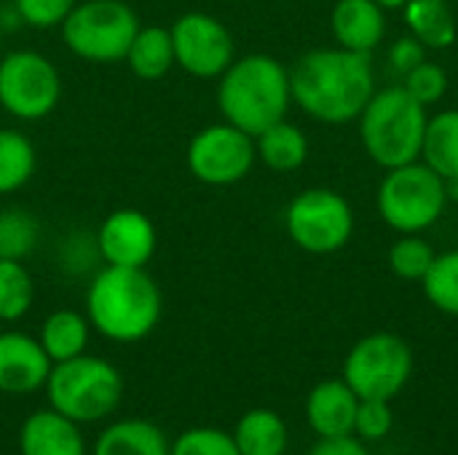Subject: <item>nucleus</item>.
<instances>
[{"instance_id":"nucleus-1","label":"nucleus","mask_w":458,"mask_h":455,"mask_svg":"<svg viewBox=\"0 0 458 455\" xmlns=\"http://www.w3.org/2000/svg\"><path fill=\"white\" fill-rule=\"evenodd\" d=\"M293 102L322 123H349L360 118L376 94L370 54L349 48H317L290 67Z\"/></svg>"},{"instance_id":"nucleus-2","label":"nucleus","mask_w":458,"mask_h":455,"mask_svg":"<svg viewBox=\"0 0 458 455\" xmlns=\"http://www.w3.org/2000/svg\"><path fill=\"white\" fill-rule=\"evenodd\" d=\"M86 319L113 343H137L161 319V290L145 268L105 265L89 282Z\"/></svg>"},{"instance_id":"nucleus-3","label":"nucleus","mask_w":458,"mask_h":455,"mask_svg":"<svg viewBox=\"0 0 458 455\" xmlns=\"http://www.w3.org/2000/svg\"><path fill=\"white\" fill-rule=\"evenodd\" d=\"M293 102L290 70L268 54H247L233 59L220 75L217 107L225 123L258 137L268 126L284 121Z\"/></svg>"},{"instance_id":"nucleus-4","label":"nucleus","mask_w":458,"mask_h":455,"mask_svg":"<svg viewBox=\"0 0 458 455\" xmlns=\"http://www.w3.org/2000/svg\"><path fill=\"white\" fill-rule=\"evenodd\" d=\"M427 121V107L403 86L381 88L360 113L362 147L384 169L419 161Z\"/></svg>"},{"instance_id":"nucleus-5","label":"nucleus","mask_w":458,"mask_h":455,"mask_svg":"<svg viewBox=\"0 0 458 455\" xmlns=\"http://www.w3.org/2000/svg\"><path fill=\"white\" fill-rule=\"evenodd\" d=\"M46 394L51 408L64 418L75 424H97L118 408L123 397V378L110 362L81 354L51 367Z\"/></svg>"},{"instance_id":"nucleus-6","label":"nucleus","mask_w":458,"mask_h":455,"mask_svg":"<svg viewBox=\"0 0 458 455\" xmlns=\"http://www.w3.org/2000/svg\"><path fill=\"white\" fill-rule=\"evenodd\" d=\"M445 206V180L424 161L386 169L378 188V215L392 231L421 233L443 217Z\"/></svg>"},{"instance_id":"nucleus-7","label":"nucleus","mask_w":458,"mask_h":455,"mask_svg":"<svg viewBox=\"0 0 458 455\" xmlns=\"http://www.w3.org/2000/svg\"><path fill=\"white\" fill-rule=\"evenodd\" d=\"M59 27L64 46L75 56L107 64L126 59L140 19L123 0H81Z\"/></svg>"},{"instance_id":"nucleus-8","label":"nucleus","mask_w":458,"mask_h":455,"mask_svg":"<svg viewBox=\"0 0 458 455\" xmlns=\"http://www.w3.org/2000/svg\"><path fill=\"white\" fill-rule=\"evenodd\" d=\"M413 375L411 346L392 333H373L354 343L344 362V381L360 400L392 402Z\"/></svg>"},{"instance_id":"nucleus-9","label":"nucleus","mask_w":458,"mask_h":455,"mask_svg":"<svg viewBox=\"0 0 458 455\" xmlns=\"http://www.w3.org/2000/svg\"><path fill=\"white\" fill-rule=\"evenodd\" d=\"M62 99L56 64L38 51H11L0 59V107L19 121H40Z\"/></svg>"},{"instance_id":"nucleus-10","label":"nucleus","mask_w":458,"mask_h":455,"mask_svg":"<svg viewBox=\"0 0 458 455\" xmlns=\"http://www.w3.org/2000/svg\"><path fill=\"white\" fill-rule=\"evenodd\" d=\"M284 225L303 252L330 255L349 244L354 233V212L341 193L330 188H309L290 201Z\"/></svg>"},{"instance_id":"nucleus-11","label":"nucleus","mask_w":458,"mask_h":455,"mask_svg":"<svg viewBox=\"0 0 458 455\" xmlns=\"http://www.w3.org/2000/svg\"><path fill=\"white\" fill-rule=\"evenodd\" d=\"M255 161H258L255 137L225 121L196 131L185 150L188 172L199 182L215 188L242 182L252 172Z\"/></svg>"},{"instance_id":"nucleus-12","label":"nucleus","mask_w":458,"mask_h":455,"mask_svg":"<svg viewBox=\"0 0 458 455\" xmlns=\"http://www.w3.org/2000/svg\"><path fill=\"white\" fill-rule=\"evenodd\" d=\"M174 64L193 78H220L233 62V35L228 27L204 11L182 13L172 27Z\"/></svg>"},{"instance_id":"nucleus-13","label":"nucleus","mask_w":458,"mask_h":455,"mask_svg":"<svg viewBox=\"0 0 458 455\" xmlns=\"http://www.w3.org/2000/svg\"><path fill=\"white\" fill-rule=\"evenodd\" d=\"M94 239L105 265H123V268H145L156 255V244H158L153 220L140 209L110 212L102 220Z\"/></svg>"},{"instance_id":"nucleus-14","label":"nucleus","mask_w":458,"mask_h":455,"mask_svg":"<svg viewBox=\"0 0 458 455\" xmlns=\"http://www.w3.org/2000/svg\"><path fill=\"white\" fill-rule=\"evenodd\" d=\"M51 359L40 341L27 333H0V392L3 394H32L46 386Z\"/></svg>"},{"instance_id":"nucleus-15","label":"nucleus","mask_w":458,"mask_h":455,"mask_svg":"<svg viewBox=\"0 0 458 455\" xmlns=\"http://www.w3.org/2000/svg\"><path fill=\"white\" fill-rule=\"evenodd\" d=\"M360 397L341 381H322L306 397V421L319 440L354 434Z\"/></svg>"},{"instance_id":"nucleus-16","label":"nucleus","mask_w":458,"mask_h":455,"mask_svg":"<svg viewBox=\"0 0 458 455\" xmlns=\"http://www.w3.org/2000/svg\"><path fill=\"white\" fill-rule=\"evenodd\" d=\"M21 455H86V442L81 424L64 418L62 413L38 410L32 413L19 432Z\"/></svg>"},{"instance_id":"nucleus-17","label":"nucleus","mask_w":458,"mask_h":455,"mask_svg":"<svg viewBox=\"0 0 458 455\" xmlns=\"http://www.w3.org/2000/svg\"><path fill=\"white\" fill-rule=\"evenodd\" d=\"M330 27L341 48L370 54L386 35V11L373 0H338Z\"/></svg>"},{"instance_id":"nucleus-18","label":"nucleus","mask_w":458,"mask_h":455,"mask_svg":"<svg viewBox=\"0 0 458 455\" xmlns=\"http://www.w3.org/2000/svg\"><path fill=\"white\" fill-rule=\"evenodd\" d=\"M91 455H169V440L156 424L126 418L110 424L97 437Z\"/></svg>"},{"instance_id":"nucleus-19","label":"nucleus","mask_w":458,"mask_h":455,"mask_svg":"<svg viewBox=\"0 0 458 455\" xmlns=\"http://www.w3.org/2000/svg\"><path fill=\"white\" fill-rule=\"evenodd\" d=\"M233 442L242 455H284L290 432L279 413L255 408L236 421Z\"/></svg>"},{"instance_id":"nucleus-20","label":"nucleus","mask_w":458,"mask_h":455,"mask_svg":"<svg viewBox=\"0 0 458 455\" xmlns=\"http://www.w3.org/2000/svg\"><path fill=\"white\" fill-rule=\"evenodd\" d=\"M89 333H91V324L83 314L59 308V311L48 314V319L40 327L38 341H40L43 351L48 354L51 365H59V362L86 354Z\"/></svg>"},{"instance_id":"nucleus-21","label":"nucleus","mask_w":458,"mask_h":455,"mask_svg":"<svg viewBox=\"0 0 458 455\" xmlns=\"http://www.w3.org/2000/svg\"><path fill=\"white\" fill-rule=\"evenodd\" d=\"M126 64L129 70L142 78V80H158L174 67V46H172V32L169 27H142L137 29L129 51H126Z\"/></svg>"},{"instance_id":"nucleus-22","label":"nucleus","mask_w":458,"mask_h":455,"mask_svg":"<svg viewBox=\"0 0 458 455\" xmlns=\"http://www.w3.org/2000/svg\"><path fill=\"white\" fill-rule=\"evenodd\" d=\"M255 150L258 158L271 169V172H295L306 164L309 158V137L290 123L287 118L268 126L255 137Z\"/></svg>"},{"instance_id":"nucleus-23","label":"nucleus","mask_w":458,"mask_h":455,"mask_svg":"<svg viewBox=\"0 0 458 455\" xmlns=\"http://www.w3.org/2000/svg\"><path fill=\"white\" fill-rule=\"evenodd\" d=\"M405 24L424 48H448L456 43V16L445 0H408Z\"/></svg>"},{"instance_id":"nucleus-24","label":"nucleus","mask_w":458,"mask_h":455,"mask_svg":"<svg viewBox=\"0 0 458 455\" xmlns=\"http://www.w3.org/2000/svg\"><path fill=\"white\" fill-rule=\"evenodd\" d=\"M421 158L443 180L458 177V110H443L427 121Z\"/></svg>"},{"instance_id":"nucleus-25","label":"nucleus","mask_w":458,"mask_h":455,"mask_svg":"<svg viewBox=\"0 0 458 455\" xmlns=\"http://www.w3.org/2000/svg\"><path fill=\"white\" fill-rule=\"evenodd\" d=\"M38 166L35 145L16 129H0V196L24 188Z\"/></svg>"},{"instance_id":"nucleus-26","label":"nucleus","mask_w":458,"mask_h":455,"mask_svg":"<svg viewBox=\"0 0 458 455\" xmlns=\"http://www.w3.org/2000/svg\"><path fill=\"white\" fill-rule=\"evenodd\" d=\"M40 239V223L30 209H0V260H24Z\"/></svg>"},{"instance_id":"nucleus-27","label":"nucleus","mask_w":458,"mask_h":455,"mask_svg":"<svg viewBox=\"0 0 458 455\" xmlns=\"http://www.w3.org/2000/svg\"><path fill=\"white\" fill-rule=\"evenodd\" d=\"M35 287L21 260H0V322H19L32 308Z\"/></svg>"},{"instance_id":"nucleus-28","label":"nucleus","mask_w":458,"mask_h":455,"mask_svg":"<svg viewBox=\"0 0 458 455\" xmlns=\"http://www.w3.org/2000/svg\"><path fill=\"white\" fill-rule=\"evenodd\" d=\"M421 287H424L427 300L437 311L448 316H458V249L435 257L432 268L421 279Z\"/></svg>"},{"instance_id":"nucleus-29","label":"nucleus","mask_w":458,"mask_h":455,"mask_svg":"<svg viewBox=\"0 0 458 455\" xmlns=\"http://www.w3.org/2000/svg\"><path fill=\"white\" fill-rule=\"evenodd\" d=\"M435 249L419 233H403L389 249V268L405 282H421L435 263Z\"/></svg>"},{"instance_id":"nucleus-30","label":"nucleus","mask_w":458,"mask_h":455,"mask_svg":"<svg viewBox=\"0 0 458 455\" xmlns=\"http://www.w3.org/2000/svg\"><path fill=\"white\" fill-rule=\"evenodd\" d=\"M169 455H242L233 434L223 432V429H212V426H196L182 432L172 445Z\"/></svg>"},{"instance_id":"nucleus-31","label":"nucleus","mask_w":458,"mask_h":455,"mask_svg":"<svg viewBox=\"0 0 458 455\" xmlns=\"http://www.w3.org/2000/svg\"><path fill=\"white\" fill-rule=\"evenodd\" d=\"M416 102H421L424 107L429 105H437L445 91H448V75L440 64L424 59L421 64H416L408 75H403V83H400Z\"/></svg>"},{"instance_id":"nucleus-32","label":"nucleus","mask_w":458,"mask_h":455,"mask_svg":"<svg viewBox=\"0 0 458 455\" xmlns=\"http://www.w3.org/2000/svg\"><path fill=\"white\" fill-rule=\"evenodd\" d=\"M394 429V410L386 400H360L354 418V437L362 442H381Z\"/></svg>"},{"instance_id":"nucleus-33","label":"nucleus","mask_w":458,"mask_h":455,"mask_svg":"<svg viewBox=\"0 0 458 455\" xmlns=\"http://www.w3.org/2000/svg\"><path fill=\"white\" fill-rule=\"evenodd\" d=\"M75 5L78 0H13L16 16L35 29L59 27Z\"/></svg>"},{"instance_id":"nucleus-34","label":"nucleus","mask_w":458,"mask_h":455,"mask_svg":"<svg viewBox=\"0 0 458 455\" xmlns=\"http://www.w3.org/2000/svg\"><path fill=\"white\" fill-rule=\"evenodd\" d=\"M424 51H427V48H424L413 35L400 38V40L389 48V67H392V72H397L400 78L408 75L416 64H421V62L427 59Z\"/></svg>"},{"instance_id":"nucleus-35","label":"nucleus","mask_w":458,"mask_h":455,"mask_svg":"<svg viewBox=\"0 0 458 455\" xmlns=\"http://www.w3.org/2000/svg\"><path fill=\"white\" fill-rule=\"evenodd\" d=\"M309 455H370V451H368V442H362L360 437L349 434V437L319 440Z\"/></svg>"},{"instance_id":"nucleus-36","label":"nucleus","mask_w":458,"mask_h":455,"mask_svg":"<svg viewBox=\"0 0 458 455\" xmlns=\"http://www.w3.org/2000/svg\"><path fill=\"white\" fill-rule=\"evenodd\" d=\"M373 3L381 5L384 11H400V8H405L408 0H373Z\"/></svg>"},{"instance_id":"nucleus-37","label":"nucleus","mask_w":458,"mask_h":455,"mask_svg":"<svg viewBox=\"0 0 458 455\" xmlns=\"http://www.w3.org/2000/svg\"><path fill=\"white\" fill-rule=\"evenodd\" d=\"M445 193H448V201H458V177L445 180Z\"/></svg>"},{"instance_id":"nucleus-38","label":"nucleus","mask_w":458,"mask_h":455,"mask_svg":"<svg viewBox=\"0 0 458 455\" xmlns=\"http://www.w3.org/2000/svg\"><path fill=\"white\" fill-rule=\"evenodd\" d=\"M0 40H3V21H0Z\"/></svg>"}]
</instances>
